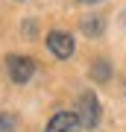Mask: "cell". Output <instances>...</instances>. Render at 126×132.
Listing matches in <instances>:
<instances>
[{
    "instance_id": "obj_4",
    "label": "cell",
    "mask_w": 126,
    "mask_h": 132,
    "mask_svg": "<svg viewBox=\"0 0 126 132\" xmlns=\"http://www.w3.org/2000/svg\"><path fill=\"white\" fill-rule=\"evenodd\" d=\"M44 132H82V126H79V120H76L73 112H59V114L50 118Z\"/></svg>"
},
{
    "instance_id": "obj_1",
    "label": "cell",
    "mask_w": 126,
    "mask_h": 132,
    "mask_svg": "<svg viewBox=\"0 0 126 132\" xmlns=\"http://www.w3.org/2000/svg\"><path fill=\"white\" fill-rule=\"evenodd\" d=\"M76 120H79L82 129H94L100 123V103L94 97V91H85L79 97V112H76Z\"/></svg>"
},
{
    "instance_id": "obj_8",
    "label": "cell",
    "mask_w": 126,
    "mask_h": 132,
    "mask_svg": "<svg viewBox=\"0 0 126 132\" xmlns=\"http://www.w3.org/2000/svg\"><path fill=\"white\" fill-rule=\"evenodd\" d=\"M79 3H97V0H79Z\"/></svg>"
},
{
    "instance_id": "obj_2",
    "label": "cell",
    "mask_w": 126,
    "mask_h": 132,
    "mask_svg": "<svg viewBox=\"0 0 126 132\" xmlns=\"http://www.w3.org/2000/svg\"><path fill=\"white\" fill-rule=\"evenodd\" d=\"M6 71H9L12 82H29L35 73V62L29 56H9L6 59Z\"/></svg>"
},
{
    "instance_id": "obj_3",
    "label": "cell",
    "mask_w": 126,
    "mask_h": 132,
    "mask_svg": "<svg viewBox=\"0 0 126 132\" xmlns=\"http://www.w3.org/2000/svg\"><path fill=\"white\" fill-rule=\"evenodd\" d=\"M47 47H50L53 56L68 59L70 53H73V38H70L68 32H62V29H53V32L47 35Z\"/></svg>"
},
{
    "instance_id": "obj_7",
    "label": "cell",
    "mask_w": 126,
    "mask_h": 132,
    "mask_svg": "<svg viewBox=\"0 0 126 132\" xmlns=\"http://www.w3.org/2000/svg\"><path fill=\"white\" fill-rule=\"evenodd\" d=\"M0 132H15V120L6 112H0Z\"/></svg>"
},
{
    "instance_id": "obj_9",
    "label": "cell",
    "mask_w": 126,
    "mask_h": 132,
    "mask_svg": "<svg viewBox=\"0 0 126 132\" xmlns=\"http://www.w3.org/2000/svg\"><path fill=\"white\" fill-rule=\"evenodd\" d=\"M123 18H126V15H123ZM123 24H126V21H123Z\"/></svg>"
},
{
    "instance_id": "obj_6",
    "label": "cell",
    "mask_w": 126,
    "mask_h": 132,
    "mask_svg": "<svg viewBox=\"0 0 126 132\" xmlns=\"http://www.w3.org/2000/svg\"><path fill=\"white\" fill-rule=\"evenodd\" d=\"M91 76H94L97 82H106L108 76H112V65H108V62H103V59H100V62H94V68H91Z\"/></svg>"
},
{
    "instance_id": "obj_5",
    "label": "cell",
    "mask_w": 126,
    "mask_h": 132,
    "mask_svg": "<svg viewBox=\"0 0 126 132\" xmlns=\"http://www.w3.org/2000/svg\"><path fill=\"white\" fill-rule=\"evenodd\" d=\"M82 32L85 35H100L103 32V18H100V15H88V18L82 21Z\"/></svg>"
}]
</instances>
